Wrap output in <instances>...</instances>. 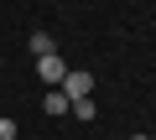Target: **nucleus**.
Wrapping results in <instances>:
<instances>
[{
    "instance_id": "obj_3",
    "label": "nucleus",
    "mask_w": 156,
    "mask_h": 140,
    "mask_svg": "<svg viewBox=\"0 0 156 140\" xmlns=\"http://www.w3.org/2000/svg\"><path fill=\"white\" fill-rule=\"evenodd\" d=\"M42 109H47L52 119H62V114H73V99H68L62 88H47V99H42Z\"/></svg>"
},
{
    "instance_id": "obj_4",
    "label": "nucleus",
    "mask_w": 156,
    "mask_h": 140,
    "mask_svg": "<svg viewBox=\"0 0 156 140\" xmlns=\"http://www.w3.org/2000/svg\"><path fill=\"white\" fill-rule=\"evenodd\" d=\"M26 47H31V52H37V57H47V52H57V47H52V36H47V31H31V42H26Z\"/></svg>"
},
{
    "instance_id": "obj_6",
    "label": "nucleus",
    "mask_w": 156,
    "mask_h": 140,
    "mask_svg": "<svg viewBox=\"0 0 156 140\" xmlns=\"http://www.w3.org/2000/svg\"><path fill=\"white\" fill-rule=\"evenodd\" d=\"M0 140H16V119H5V114H0Z\"/></svg>"
},
{
    "instance_id": "obj_5",
    "label": "nucleus",
    "mask_w": 156,
    "mask_h": 140,
    "mask_svg": "<svg viewBox=\"0 0 156 140\" xmlns=\"http://www.w3.org/2000/svg\"><path fill=\"white\" fill-rule=\"evenodd\" d=\"M73 119H94V99H78L73 104Z\"/></svg>"
},
{
    "instance_id": "obj_2",
    "label": "nucleus",
    "mask_w": 156,
    "mask_h": 140,
    "mask_svg": "<svg viewBox=\"0 0 156 140\" xmlns=\"http://www.w3.org/2000/svg\"><path fill=\"white\" fill-rule=\"evenodd\" d=\"M57 88H62V94H68V99L78 104V99H89V88H94V78H89V73H78V67H68V78H62Z\"/></svg>"
},
{
    "instance_id": "obj_1",
    "label": "nucleus",
    "mask_w": 156,
    "mask_h": 140,
    "mask_svg": "<svg viewBox=\"0 0 156 140\" xmlns=\"http://www.w3.org/2000/svg\"><path fill=\"white\" fill-rule=\"evenodd\" d=\"M37 78H42V83H52V88H57V83H62V78H68V62H62V57H57V52H47V57H37Z\"/></svg>"
},
{
    "instance_id": "obj_7",
    "label": "nucleus",
    "mask_w": 156,
    "mask_h": 140,
    "mask_svg": "<svg viewBox=\"0 0 156 140\" xmlns=\"http://www.w3.org/2000/svg\"><path fill=\"white\" fill-rule=\"evenodd\" d=\"M130 140H151V135H130Z\"/></svg>"
}]
</instances>
